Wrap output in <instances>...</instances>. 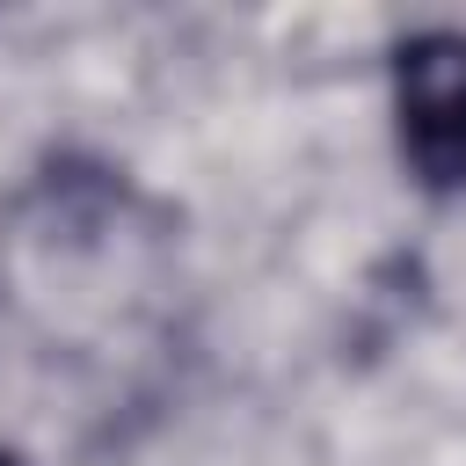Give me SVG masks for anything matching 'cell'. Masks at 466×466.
<instances>
[{
  "instance_id": "obj_1",
  "label": "cell",
  "mask_w": 466,
  "mask_h": 466,
  "mask_svg": "<svg viewBox=\"0 0 466 466\" xmlns=\"http://www.w3.org/2000/svg\"><path fill=\"white\" fill-rule=\"evenodd\" d=\"M393 146L422 197L466 189V29H415L386 58Z\"/></svg>"
},
{
  "instance_id": "obj_2",
  "label": "cell",
  "mask_w": 466,
  "mask_h": 466,
  "mask_svg": "<svg viewBox=\"0 0 466 466\" xmlns=\"http://www.w3.org/2000/svg\"><path fill=\"white\" fill-rule=\"evenodd\" d=\"M0 466H22V459H15V451H0Z\"/></svg>"
}]
</instances>
